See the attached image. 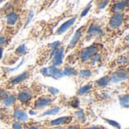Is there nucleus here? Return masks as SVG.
<instances>
[{
    "label": "nucleus",
    "instance_id": "obj_29",
    "mask_svg": "<svg viewBox=\"0 0 129 129\" xmlns=\"http://www.w3.org/2000/svg\"><path fill=\"white\" fill-rule=\"evenodd\" d=\"M82 129H109L101 125H82Z\"/></svg>",
    "mask_w": 129,
    "mask_h": 129
},
{
    "label": "nucleus",
    "instance_id": "obj_24",
    "mask_svg": "<svg viewBox=\"0 0 129 129\" xmlns=\"http://www.w3.org/2000/svg\"><path fill=\"white\" fill-rule=\"evenodd\" d=\"M91 91H93L92 81H88L85 85L80 86V88L77 90L76 93V97H82L83 95L89 94Z\"/></svg>",
    "mask_w": 129,
    "mask_h": 129
},
{
    "label": "nucleus",
    "instance_id": "obj_19",
    "mask_svg": "<svg viewBox=\"0 0 129 129\" xmlns=\"http://www.w3.org/2000/svg\"><path fill=\"white\" fill-rule=\"evenodd\" d=\"M79 17V14H76L75 16H73L72 18H70V20H67L66 22H64L62 25H60L54 33V36H60L61 34H63V33L67 32L68 29H70L73 25L75 23V22L76 21V20Z\"/></svg>",
    "mask_w": 129,
    "mask_h": 129
},
{
    "label": "nucleus",
    "instance_id": "obj_5",
    "mask_svg": "<svg viewBox=\"0 0 129 129\" xmlns=\"http://www.w3.org/2000/svg\"><path fill=\"white\" fill-rule=\"evenodd\" d=\"M63 40H64V37L61 41L58 40L51 43V42L47 43L39 47L37 49V52H36L37 55L33 65L38 69L39 67H43L45 65L49 63L54 54H55L57 49L63 43Z\"/></svg>",
    "mask_w": 129,
    "mask_h": 129
},
{
    "label": "nucleus",
    "instance_id": "obj_21",
    "mask_svg": "<svg viewBox=\"0 0 129 129\" xmlns=\"http://www.w3.org/2000/svg\"><path fill=\"white\" fill-rule=\"evenodd\" d=\"M122 40L117 44L116 47L115 48V52L118 53V54H125L128 53V33L122 36Z\"/></svg>",
    "mask_w": 129,
    "mask_h": 129
},
{
    "label": "nucleus",
    "instance_id": "obj_23",
    "mask_svg": "<svg viewBox=\"0 0 129 129\" xmlns=\"http://www.w3.org/2000/svg\"><path fill=\"white\" fill-rule=\"evenodd\" d=\"M17 103V96L16 92L14 90L11 91L9 95L2 101V103L0 104L3 107H5L8 109H11L12 107Z\"/></svg>",
    "mask_w": 129,
    "mask_h": 129
},
{
    "label": "nucleus",
    "instance_id": "obj_14",
    "mask_svg": "<svg viewBox=\"0 0 129 129\" xmlns=\"http://www.w3.org/2000/svg\"><path fill=\"white\" fill-rule=\"evenodd\" d=\"M26 53H27V51H26V45H20L17 48H16V49L14 51L8 54V55H6L5 57L3 56L2 63L5 65H13Z\"/></svg>",
    "mask_w": 129,
    "mask_h": 129
},
{
    "label": "nucleus",
    "instance_id": "obj_2",
    "mask_svg": "<svg viewBox=\"0 0 129 129\" xmlns=\"http://www.w3.org/2000/svg\"><path fill=\"white\" fill-rule=\"evenodd\" d=\"M45 86L36 79H34L30 85L23 83L18 85L14 89L17 96V103L25 110H27L37 97L45 93Z\"/></svg>",
    "mask_w": 129,
    "mask_h": 129
},
{
    "label": "nucleus",
    "instance_id": "obj_3",
    "mask_svg": "<svg viewBox=\"0 0 129 129\" xmlns=\"http://www.w3.org/2000/svg\"><path fill=\"white\" fill-rule=\"evenodd\" d=\"M89 24L87 31L83 37L82 45L90 41L99 42L104 44V28L107 20V16L101 17H89Z\"/></svg>",
    "mask_w": 129,
    "mask_h": 129
},
{
    "label": "nucleus",
    "instance_id": "obj_7",
    "mask_svg": "<svg viewBox=\"0 0 129 129\" xmlns=\"http://www.w3.org/2000/svg\"><path fill=\"white\" fill-rule=\"evenodd\" d=\"M57 96L54 93H43L37 97L32 103L30 109L33 111H42L51 108L54 105Z\"/></svg>",
    "mask_w": 129,
    "mask_h": 129
},
{
    "label": "nucleus",
    "instance_id": "obj_1",
    "mask_svg": "<svg viewBox=\"0 0 129 129\" xmlns=\"http://www.w3.org/2000/svg\"><path fill=\"white\" fill-rule=\"evenodd\" d=\"M129 12L107 16L104 28V42L111 43L121 38L128 29Z\"/></svg>",
    "mask_w": 129,
    "mask_h": 129
},
{
    "label": "nucleus",
    "instance_id": "obj_11",
    "mask_svg": "<svg viewBox=\"0 0 129 129\" xmlns=\"http://www.w3.org/2000/svg\"><path fill=\"white\" fill-rule=\"evenodd\" d=\"M19 33L17 29L2 23L0 29V48L5 49L9 46L14 36Z\"/></svg>",
    "mask_w": 129,
    "mask_h": 129
},
{
    "label": "nucleus",
    "instance_id": "obj_10",
    "mask_svg": "<svg viewBox=\"0 0 129 129\" xmlns=\"http://www.w3.org/2000/svg\"><path fill=\"white\" fill-rule=\"evenodd\" d=\"M107 16L129 12V0H110L106 7Z\"/></svg>",
    "mask_w": 129,
    "mask_h": 129
},
{
    "label": "nucleus",
    "instance_id": "obj_17",
    "mask_svg": "<svg viewBox=\"0 0 129 129\" xmlns=\"http://www.w3.org/2000/svg\"><path fill=\"white\" fill-rule=\"evenodd\" d=\"M11 116L14 121H17L20 122H26L29 118L26 113V110L23 108L18 103H16L11 109Z\"/></svg>",
    "mask_w": 129,
    "mask_h": 129
},
{
    "label": "nucleus",
    "instance_id": "obj_16",
    "mask_svg": "<svg viewBox=\"0 0 129 129\" xmlns=\"http://www.w3.org/2000/svg\"><path fill=\"white\" fill-rule=\"evenodd\" d=\"M128 66V53L118 54L114 59L107 63V70H112L115 68Z\"/></svg>",
    "mask_w": 129,
    "mask_h": 129
},
{
    "label": "nucleus",
    "instance_id": "obj_28",
    "mask_svg": "<svg viewBox=\"0 0 129 129\" xmlns=\"http://www.w3.org/2000/svg\"><path fill=\"white\" fill-rule=\"evenodd\" d=\"M119 101L121 103L122 105L125 106L126 107H128V93H126L125 94H122V95H120L119 97Z\"/></svg>",
    "mask_w": 129,
    "mask_h": 129
},
{
    "label": "nucleus",
    "instance_id": "obj_13",
    "mask_svg": "<svg viewBox=\"0 0 129 129\" xmlns=\"http://www.w3.org/2000/svg\"><path fill=\"white\" fill-rule=\"evenodd\" d=\"M71 32L72 30H70L67 35L64 36V40L63 42V43L59 46V48L57 49L55 54H54L51 60L49 62V64L51 67H60L63 66V58H64V55H65V48H66V44L65 42L67 40V39L69 38V36L71 35Z\"/></svg>",
    "mask_w": 129,
    "mask_h": 129
},
{
    "label": "nucleus",
    "instance_id": "obj_8",
    "mask_svg": "<svg viewBox=\"0 0 129 129\" xmlns=\"http://www.w3.org/2000/svg\"><path fill=\"white\" fill-rule=\"evenodd\" d=\"M89 18L81 26H79L74 33L73 37L71 38L69 43L66 45L65 48V54H69L70 51H72L75 48L79 46H83L82 45V42L83 39V37L87 31L88 24H89Z\"/></svg>",
    "mask_w": 129,
    "mask_h": 129
},
{
    "label": "nucleus",
    "instance_id": "obj_30",
    "mask_svg": "<svg viewBox=\"0 0 129 129\" xmlns=\"http://www.w3.org/2000/svg\"><path fill=\"white\" fill-rule=\"evenodd\" d=\"M11 129H23L22 122H20L17 121H13L11 123Z\"/></svg>",
    "mask_w": 129,
    "mask_h": 129
},
{
    "label": "nucleus",
    "instance_id": "obj_32",
    "mask_svg": "<svg viewBox=\"0 0 129 129\" xmlns=\"http://www.w3.org/2000/svg\"><path fill=\"white\" fill-rule=\"evenodd\" d=\"M4 51H5V49H4V48H0V62L2 61V57H3V56H4Z\"/></svg>",
    "mask_w": 129,
    "mask_h": 129
},
{
    "label": "nucleus",
    "instance_id": "obj_33",
    "mask_svg": "<svg viewBox=\"0 0 129 129\" xmlns=\"http://www.w3.org/2000/svg\"><path fill=\"white\" fill-rule=\"evenodd\" d=\"M42 129H60V128H48V127H43Z\"/></svg>",
    "mask_w": 129,
    "mask_h": 129
},
{
    "label": "nucleus",
    "instance_id": "obj_15",
    "mask_svg": "<svg viewBox=\"0 0 129 129\" xmlns=\"http://www.w3.org/2000/svg\"><path fill=\"white\" fill-rule=\"evenodd\" d=\"M107 71L110 73L112 82H124L127 81L128 79V66L121 67Z\"/></svg>",
    "mask_w": 129,
    "mask_h": 129
},
{
    "label": "nucleus",
    "instance_id": "obj_12",
    "mask_svg": "<svg viewBox=\"0 0 129 129\" xmlns=\"http://www.w3.org/2000/svg\"><path fill=\"white\" fill-rule=\"evenodd\" d=\"M44 127L48 128H62L76 122L73 116H64L54 119H46L42 122Z\"/></svg>",
    "mask_w": 129,
    "mask_h": 129
},
{
    "label": "nucleus",
    "instance_id": "obj_22",
    "mask_svg": "<svg viewBox=\"0 0 129 129\" xmlns=\"http://www.w3.org/2000/svg\"><path fill=\"white\" fill-rule=\"evenodd\" d=\"M110 0H92L93 14H99L102 10L106 8Z\"/></svg>",
    "mask_w": 129,
    "mask_h": 129
},
{
    "label": "nucleus",
    "instance_id": "obj_6",
    "mask_svg": "<svg viewBox=\"0 0 129 129\" xmlns=\"http://www.w3.org/2000/svg\"><path fill=\"white\" fill-rule=\"evenodd\" d=\"M30 15V9L28 8L15 11L9 14L3 20L2 23L12 27L17 31L22 29L26 24Z\"/></svg>",
    "mask_w": 129,
    "mask_h": 129
},
{
    "label": "nucleus",
    "instance_id": "obj_31",
    "mask_svg": "<svg viewBox=\"0 0 129 129\" xmlns=\"http://www.w3.org/2000/svg\"><path fill=\"white\" fill-rule=\"evenodd\" d=\"M104 120L105 122H107V123H109L110 125H112V126H113V127H115V128H116L121 129V126H120V125H119L118 122H116V121L110 120V119H104Z\"/></svg>",
    "mask_w": 129,
    "mask_h": 129
},
{
    "label": "nucleus",
    "instance_id": "obj_4",
    "mask_svg": "<svg viewBox=\"0 0 129 129\" xmlns=\"http://www.w3.org/2000/svg\"><path fill=\"white\" fill-rule=\"evenodd\" d=\"M36 70L37 68L33 64L28 65L21 73L10 76L5 81L2 82L0 85L8 91H13L18 85L27 83L30 79H33Z\"/></svg>",
    "mask_w": 129,
    "mask_h": 129
},
{
    "label": "nucleus",
    "instance_id": "obj_18",
    "mask_svg": "<svg viewBox=\"0 0 129 129\" xmlns=\"http://www.w3.org/2000/svg\"><path fill=\"white\" fill-rule=\"evenodd\" d=\"M112 82L110 73L107 71V73L103 76L99 78L98 79L92 81L93 91H103L106 88H107L110 84Z\"/></svg>",
    "mask_w": 129,
    "mask_h": 129
},
{
    "label": "nucleus",
    "instance_id": "obj_26",
    "mask_svg": "<svg viewBox=\"0 0 129 129\" xmlns=\"http://www.w3.org/2000/svg\"><path fill=\"white\" fill-rule=\"evenodd\" d=\"M55 0H42L41 2V4L39 5V7L38 8V11L37 12L38 13H40L46 9H48L52 4L53 2H54Z\"/></svg>",
    "mask_w": 129,
    "mask_h": 129
},
{
    "label": "nucleus",
    "instance_id": "obj_9",
    "mask_svg": "<svg viewBox=\"0 0 129 129\" xmlns=\"http://www.w3.org/2000/svg\"><path fill=\"white\" fill-rule=\"evenodd\" d=\"M29 0H8L0 8V20H4L9 14L27 8V3Z\"/></svg>",
    "mask_w": 129,
    "mask_h": 129
},
{
    "label": "nucleus",
    "instance_id": "obj_25",
    "mask_svg": "<svg viewBox=\"0 0 129 129\" xmlns=\"http://www.w3.org/2000/svg\"><path fill=\"white\" fill-rule=\"evenodd\" d=\"M23 129H42L43 125L42 122H38L33 119H28L26 122H22Z\"/></svg>",
    "mask_w": 129,
    "mask_h": 129
},
{
    "label": "nucleus",
    "instance_id": "obj_27",
    "mask_svg": "<svg viewBox=\"0 0 129 129\" xmlns=\"http://www.w3.org/2000/svg\"><path fill=\"white\" fill-rule=\"evenodd\" d=\"M11 91H8V90L4 88L3 87H2L0 85V104L9 95V94L11 93Z\"/></svg>",
    "mask_w": 129,
    "mask_h": 129
},
{
    "label": "nucleus",
    "instance_id": "obj_20",
    "mask_svg": "<svg viewBox=\"0 0 129 129\" xmlns=\"http://www.w3.org/2000/svg\"><path fill=\"white\" fill-rule=\"evenodd\" d=\"M13 121L11 109L0 105V122L11 125Z\"/></svg>",
    "mask_w": 129,
    "mask_h": 129
}]
</instances>
